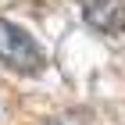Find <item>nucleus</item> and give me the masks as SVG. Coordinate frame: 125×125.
<instances>
[{
    "label": "nucleus",
    "instance_id": "obj_3",
    "mask_svg": "<svg viewBox=\"0 0 125 125\" xmlns=\"http://www.w3.org/2000/svg\"><path fill=\"white\" fill-rule=\"evenodd\" d=\"M43 125H54V122H43Z\"/></svg>",
    "mask_w": 125,
    "mask_h": 125
},
{
    "label": "nucleus",
    "instance_id": "obj_1",
    "mask_svg": "<svg viewBox=\"0 0 125 125\" xmlns=\"http://www.w3.org/2000/svg\"><path fill=\"white\" fill-rule=\"evenodd\" d=\"M0 64H7L11 72H21V75H36L47 64V54L36 43V36H29L14 21L0 18Z\"/></svg>",
    "mask_w": 125,
    "mask_h": 125
},
{
    "label": "nucleus",
    "instance_id": "obj_2",
    "mask_svg": "<svg viewBox=\"0 0 125 125\" xmlns=\"http://www.w3.org/2000/svg\"><path fill=\"white\" fill-rule=\"evenodd\" d=\"M82 14L104 36H122L125 32V0H82Z\"/></svg>",
    "mask_w": 125,
    "mask_h": 125
}]
</instances>
